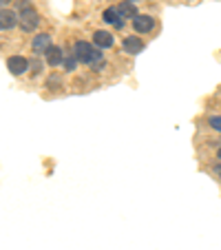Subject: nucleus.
<instances>
[{"instance_id":"obj_1","label":"nucleus","mask_w":221,"mask_h":250,"mask_svg":"<svg viewBox=\"0 0 221 250\" xmlns=\"http://www.w3.org/2000/svg\"><path fill=\"white\" fill-rule=\"evenodd\" d=\"M73 56H76L78 62H84V64H95V62L102 60V53H100V49L95 47V44L84 42V40L76 42V47H73Z\"/></svg>"},{"instance_id":"obj_2","label":"nucleus","mask_w":221,"mask_h":250,"mask_svg":"<svg viewBox=\"0 0 221 250\" xmlns=\"http://www.w3.org/2000/svg\"><path fill=\"white\" fill-rule=\"evenodd\" d=\"M18 24L22 31H36L40 24V16L36 14V9H24V11H20Z\"/></svg>"},{"instance_id":"obj_3","label":"nucleus","mask_w":221,"mask_h":250,"mask_svg":"<svg viewBox=\"0 0 221 250\" xmlns=\"http://www.w3.org/2000/svg\"><path fill=\"white\" fill-rule=\"evenodd\" d=\"M7 69H9L14 76H22L29 69V60H24V58H20V56H11L9 60H7Z\"/></svg>"},{"instance_id":"obj_4","label":"nucleus","mask_w":221,"mask_h":250,"mask_svg":"<svg viewBox=\"0 0 221 250\" xmlns=\"http://www.w3.org/2000/svg\"><path fill=\"white\" fill-rule=\"evenodd\" d=\"M133 29L137 33H148L155 29V20L151 16H137V18H133Z\"/></svg>"},{"instance_id":"obj_5","label":"nucleus","mask_w":221,"mask_h":250,"mask_svg":"<svg viewBox=\"0 0 221 250\" xmlns=\"http://www.w3.org/2000/svg\"><path fill=\"white\" fill-rule=\"evenodd\" d=\"M20 16H16L9 9H0V31H7V29H14L18 24Z\"/></svg>"},{"instance_id":"obj_6","label":"nucleus","mask_w":221,"mask_h":250,"mask_svg":"<svg viewBox=\"0 0 221 250\" xmlns=\"http://www.w3.org/2000/svg\"><path fill=\"white\" fill-rule=\"evenodd\" d=\"M122 49L126 53H131V56H135V53L144 51V42H141V38H137V36H126L122 42Z\"/></svg>"},{"instance_id":"obj_7","label":"nucleus","mask_w":221,"mask_h":250,"mask_svg":"<svg viewBox=\"0 0 221 250\" xmlns=\"http://www.w3.org/2000/svg\"><path fill=\"white\" fill-rule=\"evenodd\" d=\"M31 47L36 53H47L49 49H51V36H49V33H38V36L33 38Z\"/></svg>"},{"instance_id":"obj_8","label":"nucleus","mask_w":221,"mask_h":250,"mask_svg":"<svg viewBox=\"0 0 221 250\" xmlns=\"http://www.w3.org/2000/svg\"><path fill=\"white\" fill-rule=\"evenodd\" d=\"M113 33H108V31H95L93 33V44L95 47H113Z\"/></svg>"},{"instance_id":"obj_9","label":"nucleus","mask_w":221,"mask_h":250,"mask_svg":"<svg viewBox=\"0 0 221 250\" xmlns=\"http://www.w3.org/2000/svg\"><path fill=\"white\" fill-rule=\"evenodd\" d=\"M44 60H47L49 66H60L64 62V56H62V49L60 47H51L47 53H44Z\"/></svg>"},{"instance_id":"obj_10","label":"nucleus","mask_w":221,"mask_h":250,"mask_svg":"<svg viewBox=\"0 0 221 250\" xmlns=\"http://www.w3.org/2000/svg\"><path fill=\"white\" fill-rule=\"evenodd\" d=\"M115 11H118V16L122 20H126V18H137V9H135V5L133 2H120L118 7H115Z\"/></svg>"},{"instance_id":"obj_11","label":"nucleus","mask_w":221,"mask_h":250,"mask_svg":"<svg viewBox=\"0 0 221 250\" xmlns=\"http://www.w3.org/2000/svg\"><path fill=\"white\" fill-rule=\"evenodd\" d=\"M104 22H108V24H115V27H122V18L118 16V11L115 9H106L104 11Z\"/></svg>"},{"instance_id":"obj_12","label":"nucleus","mask_w":221,"mask_h":250,"mask_svg":"<svg viewBox=\"0 0 221 250\" xmlns=\"http://www.w3.org/2000/svg\"><path fill=\"white\" fill-rule=\"evenodd\" d=\"M76 64H78V60H76V56H73V58H64V66H66V71H73V69H76Z\"/></svg>"},{"instance_id":"obj_13","label":"nucleus","mask_w":221,"mask_h":250,"mask_svg":"<svg viewBox=\"0 0 221 250\" xmlns=\"http://www.w3.org/2000/svg\"><path fill=\"white\" fill-rule=\"evenodd\" d=\"M29 66H31V71H33V73H40V71H42V62H40V60H36V58H33V60L29 62Z\"/></svg>"},{"instance_id":"obj_14","label":"nucleus","mask_w":221,"mask_h":250,"mask_svg":"<svg viewBox=\"0 0 221 250\" xmlns=\"http://www.w3.org/2000/svg\"><path fill=\"white\" fill-rule=\"evenodd\" d=\"M208 122H210V126H212V128H217V131H221V118H217V115H212V118L208 120Z\"/></svg>"},{"instance_id":"obj_15","label":"nucleus","mask_w":221,"mask_h":250,"mask_svg":"<svg viewBox=\"0 0 221 250\" xmlns=\"http://www.w3.org/2000/svg\"><path fill=\"white\" fill-rule=\"evenodd\" d=\"M18 7H20V9H31V5H29V0H20V2H18Z\"/></svg>"},{"instance_id":"obj_16","label":"nucleus","mask_w":221,"mask_h":250,"mask_svg":"<svg viewBox=\"0 0 221 250\" xmlns=\"http://www.w3.org/2000/svg\"><path fill=\"white\" fill-rule=\"evenodd\" d=\"M9 2H11V0H0V9H5V7L9 5Z\"/></svg>"},{"instance_id":"obj_17","label":"nucleus","mask_w":221,"mask_h":250,"mask_svg":"<svg viewBox=\"0 0 221 250\" xmlns=\"http://www.w3.org/2000/svg\"><path fill=\"white\" fill-rule=\"evenodd\" d=\"M217 157H219V160H221V148H219V153H217Z\"/></svg>"},{"instance_id":"obj_18","label":"nucleus","mask_w":221,"mask_h":250,"mask_svg":"<svg viewBox=\"0 0 221 250\" xmlns=\"http://www.w3.org/2000/svg\"><path fill=\"white\" fill-rule=\"evenodd\" d=\"M128 2H135V0H128Z\"/></svg>"}]
</instances>
